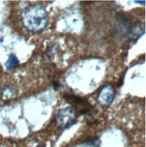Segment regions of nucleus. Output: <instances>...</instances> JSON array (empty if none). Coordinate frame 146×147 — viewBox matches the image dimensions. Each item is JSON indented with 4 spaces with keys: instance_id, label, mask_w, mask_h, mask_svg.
I'll return each mask as SVG.
<instances>
[{
    "instance_id": "3",
    "label": "nucleus",
    "mask_w": 146,
    "mask_h": 147,
    "mask_svg": "<svg viewBox=\"0 0 146 147\" xmlns=\"http://www.w3.org/2000/svg\"><path fill=\"white\" fill-rule=\"evenodd\" d=\"M64 99L68 102V103L73 105L72 107H77V109H75L76 112H79L81 115H88L90 112H92V107L89 106L88 102L78 96L74 95H69V94H65L64 95Z\"/></svg>"
},
{
    "instance_id": "5",
    "label": "nucleus",
    "mask_w": 146,
    "mask_h": 147,
    "mask_svg": "<svg viewBox=\"0 0 146 147\" xmlns=\"http://www.w3.org/2000/svg\"><path fill=\"white\" fill-rule=\"evenodd\" d=\"M133 24L129 19L126 17H120L118 18L117 23L116 24V33L121 37L124 38L129 35L130 30L132 28Z\"/></svg>"
},
{
    "instance_id": "1",
    "label": "nucleus",
    "mask_w": 146,
    "mask_h": 147,
    "mask_svg": "<svg viewBox=\"0 0 146 147\" xmlns=\"http://www.w3.org/2000/svg\"><path fill=\"white\" fill-rule=\"evenodd\" d=\"M24 28L33 34H40L46 29L49 23L48 13L41 4L31 5L25 7L22 14Z\"/></svg>"
},
{
    "instance_id": "2",
    "label": "nucleus",
    "mask_w": 146,
    "mask_h": 147,
    "mask_svg": "<svg viewBox=\"0 0 146 147\" xmlns=\"http://www.w3.org/2000/svg\"><path fill=\"white\" fill-rule=\"evenodd\" d=\"M77 112L72 107H65L56 115V124L61 129H67L77 123Z\"/></svg>"
},
{
    "instance_id": "9",
    "label": "nucleus",
    "mask_w": 146,
    "mask_h": 147,
    "mask_svg": "<svg viewBox=\"0 0 146 147\" xmlns=\"http://www.w3.org/2000/svg\"><path fill=\"white\" fill-rule=\"evenodd\" d=\"M90 147H100V142L98 138L92 140L90 142Z\"/></svg>"
},
{
    "instance_id": "8",
    "label": "nucleus",
    "mask_w": 146,
    "mask_h": 147,
    "mask_svg": "<svg viewBox=\"0 0 146 147\" xmlns=\"http://www.w3.org/2000/svg\"><path fill=\"white\" fill-rule=\"evenodd\" d=\"M16 95V90L14 89L13 87H8L5 88L3 90L2 93V98L5 99H7V98H14L15 96Z\"/></svg>"
},
{
    "instance_id": "10",
    "label": "nucleus",
    "mask_w": 146,
    "mask_h": 147,
    "mask_svg": "<svg viewBox=\"0 0 146 147\" xmlns=\"http://www.w3.org/2000/svg\"><path fill=\"white\" fill-rule=\"evenodd\" d=\"M135 3H138L139 5H145V1H135Z\"/></svg>"
},
{
    "instance_id": "4",
    "label": "nucleus",
    "mask_w": 146,
    "mask_h": 147,
    "mask_svg": "<svg viewBox=\"0 0 146 147\" xmlns=\"http://www.w3.org/2000/svg\"><path fill=\"white\" fill-rule=\"evenodd\" d=\"M116 96V90L111 84H106L100 89L97 96V100L101 106H109Z\"/></svg>"
},
{
    "instance_id": "6",
    "label": "nucleus",
    "mask_w": 146,
    "mask_h": 147,
    "mask_svg": "<svg viewBox=\"0 0 146 147\" xmlns=\"http://www.w3.org/2000/svg\"><path fill=\"white\" fill-rule=\"evenodd\" d=\"M144 31H145L144 24H142V23L133 24L128 36L131 38V40L137 41L138 39H140V38L143 35Z\"/></svg>"
},
{
    "instance_id": "7",
    "label": "nucleus",
    "mask_w": 146,
    "mask_h": 147,
    "mask_svg": "<svg viewBox=\"0 0 146 147\" xmlns=\"http://www.w3.org/2000/svg\"><path fill=\"white\" fill-rule=\"evenodd\" d=\"M18 65H19V61L17 59V57L15 54H10L7 59V61H6L5 64L6 69L11 71V69H15Z\"/></svg>"
}]
</instances>
